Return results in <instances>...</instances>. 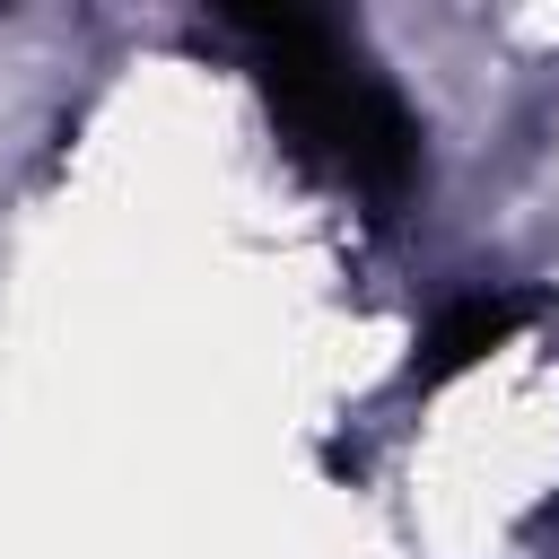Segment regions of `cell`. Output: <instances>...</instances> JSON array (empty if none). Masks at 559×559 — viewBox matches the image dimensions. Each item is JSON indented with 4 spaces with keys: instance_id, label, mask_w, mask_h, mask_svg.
Returning <instances> with one entry per match:
<instances>
[{
    "instance_id": "6da1fadb",
    "label": "cell",
    "mask_w": 559,
    "mask_h": 559,
    "mask_svg": "<svg viewBox=\"0 0 559 559\" xmlns=\"http://www.w3.org/2000/svg\"><path fill=\"white\" fill-rule=\"evenodd\" d=\"M227 35L253 44L262 105L280 114L288 148L367 201H402L419 183V122L411 105L358 61V44L314 9H227Z\"/></svg>"
},
{
    "instance_id": "7a4b0ae2",
    "label": "cell",
    "mask_w": 559,
    "mask_h": 559,
    "mask_svg": "<svg viewBox=\"0 0 559 559\" xmlns=\"http://www.w3.org/2000/svg\"><path fill=\"white\" fill-rule=\"evenodd\" d=\"M533 306H542V297H524V288H498V297H463V306H445L437 332H428L419 358H411V384H445V376L480 367L489 349H507V341L533 323Z\"/></svg>"
},
{
    "instance_id": "3957f363",
    "label": "cell",
    "mask_w": 559,
    "mask_h": 559,
    "mask_svg": "<svg viewBox=\"0 0 559 559\" xmlns=\"http://www.w3.org/2000/svg\"><path fill=\"white\" fill-rule=\"evenodd\" d=\"M533 524H559V498H550V507H542V515H533Z\"/></svg>"
}]
</instances>
